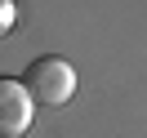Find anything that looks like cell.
<instances>
[{"mask_svg":"<svg viewBox=\"0 0 147 138\" xmlns=\"http://www.w3.org/2000/svg\"><path fill=\"white\" fill-rule=\"evenodd\" d=\"M31 94L22 89V80H9V76H0V138H22L31 129Z\"/></svg>","mask_w":147,"mask_h":138,"instance_id":"7a4b0ae2","label":"cell"},{"mask_svg":"<svg viewBox=\"0 0 147 138\" xmlns=\"http://www.w3.org/2000/svg\"><path fill=\"white\" fill-rule=\"evenodd\" d=\"M22 89L40 107H63V102L76 98V67L67 58H58V54H45L22 71Z\"/></svg>","mask_w":147,"mask_h":138,"instance_id":"6da1fadb","label":"cell"},{"mask_svg":"<svg viewBox=\"0 0 147 138\" xmlns=\"http://www.w3.org/2000/svg\"><path fill=\"white\" fill-rule=\"evenodd\" d=\"M13 18H18V9H13V0H0V36L13 27Z\"/></svg>","mask_w":147,"mask_h":138,"instance_id":"3957f363","label":"cell"}]
</instances>
